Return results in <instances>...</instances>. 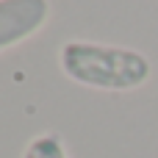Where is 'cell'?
Listing matches in <instances>:
<instances>
[{"label": "cell", "mask_w": 158, "mask_h": 158, "mask_svg": "<svg viewBox=\"0 0 158 158\" xmlns=\"http://www.w3.org/2000/svg\"><path fill=\"white\" fill-rule=\"evenodd\" d=\"M61 72L81 86L100 92H133L153 75V64L133 47L97 44V42H64L58 50Z\"/></svg>", "instance_id": "1"}, {"label": "cell", "mask_w": 158, "mask_h": 158, "mask_svg": "<svg viewBox=\"0 0 158 158\" xmlns=\"http://www.w3.org/2000/svg\"><path fill=\"white\" fill-rule=\"evenodd\" d=\"M50 19L47 0H0V53L22 44Z\"/></svg>", "instance_id": "2"}, {"label": "cell", "mask_w": 158, "mask_h": 158, "mask_svg": "<svg viewBox=\"0 0 158 158\" xmlns=\"http://www.w3.org/2000/svg\"><path fill=\"white\" fill-rule=\"evenodd\" d=\"M22 158H69V156H67V147H64L61 136L50 131V133L33 136V139L25 144Z\"/></svg>", "instance_id": "3"}]
</instances>
